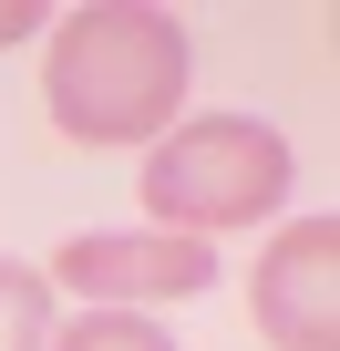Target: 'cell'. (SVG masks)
<instances>
[{
  "instance_id": "cell-6",
  "label": "cell",
  "mask_w": 340,
  "mask_h": 351,
  "mask_svg": "<svg viewBox=\"0 0 340 351\" xmlns=\"http://www.w3.org/2000/svg\"><path fill=\"white\" fill-rule=\"evenodd\" d=\"M52 351H176V341H165V320H144V310H83V320L52 330Z\"/></svg>"
},
{
  "instance_id": "cell-2",
  "label": "cell",
  "mask_w": 340,
  "mask_h": 351,
  "mask_svg": "<svg viewBox=\"0 0 340 351\" xmlns=\"http://www.w3.org/2000/svg\"><path fill=\"white\" fill-rule=\"evenodd\" d=\"M289 176H299V155H289L278 124H258V114H196V124L155 134L134 197H144V217L165 238H227V228L278 217Z\"/></svg>"
},
{
  "instance_id": "cell-3",
  "label": "cell",
  "mask_w": 340,
  "mask_h": 351,
  "mask_svg": "<svg viewBox=\"0 0 340 351\" xmlns=\"http://www.w3.org/2000/svg\"><path fill=\"white\" fill-rule=\"evenodd\" d=\"M42 279H62V289L93 300V310H144V320H155V300H196V289L217 279V248H207V238H165V228L62 238Z\"/></svg>"
},
{
  "instance_id": "cell-7",
  "label": "cell",
  "mask_w": 340,
  "mask_h": 351,
  "mask_svg": "<svg viewBox=\"0 0 340 351\" xmlns=\"http://www.w3.org/2000/svg\"><path fill=\"white\" fill-rule=\"evenodd\" d=\"M31 21H42L31 0H0V52H11V42H31Z\"/></svg>"
},
{
  "instance_id": "cell-1",
  "label": "cell",
  "mask_w": 340,
  "mask_h": 351,
  "mask_svg": "<svg viewBox=\"0 0 340 351\" xmlns=\"http://www.w3.org/2000/svg\"><path fill=\"white\" fill-rule=\"evenodd\" d=\"M186 104V21L144 0H93L52 21L42 52V114L73 145H144Z\"/></svg>"
},
{
  "instance_id": "cell-5",
  "label": "cell",
  "mask_w": 340,
  "mask_h": 351,
  "mask_svg": "<svg viewBox=\"0 0 340 351\" xmlns=\"http://www.w3.org/2000/svg\"><path fill=\"white\" fill-rule=\"evenodd\" d=\"M0 351H52V279L31 258H0Z\"/></svg>"
},
{
  "instance_id": "cell-4",
  "label": "cell",
  "mask_w": 340,
  "mask_h": 351,
  "mask_svg": "<svg viewBox=\"0 0 340 351\" xmlns=\"http://www.w3.org/2000/svg\"><path fill=\"white\" fill-rule=\"evenodd\" d=\"M248 320L268 351H340V228L289 217L248 279Z\"/></svg>"
}]
</instances>
